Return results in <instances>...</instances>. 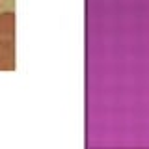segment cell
Listing matches in <instances>:
<instances>
[{
  "mask_svg": "<svg viewBox=\"0 0 149 149\" xmlns=\"http://www.w3.org/2000/svg\"><path fill=\"white\" fill-rule=\"evenodd\" d=\"M0 47L15 49V13L0 11Z\"/></svg>",
  "mask_w": 149,
  "mask_h": 149,
  "instance_id": "cell-1",
  "label": "cell"
},
{
  "mask_svg": "<svg viewBox=\"0 0 149 149\" xmlns=\"http://www.w3.org/2000/svg\"><path fill=\"white\" fill-rule=\"evenodd\" d=\"M17 60H15V49L0 47V71H15Z\"/></svg>",
  "mask_w": 149,
  "mask_h": 149,
  "instance_id": "cell-2",
  "label": "cell"
}]
</instances>
